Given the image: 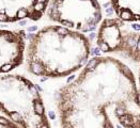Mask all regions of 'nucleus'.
I'll use <instances>...</instances> for the list:
<instances>
[{
  "label": "nucleus",
  "mask_w": 140,
  "mask_h": 128,
  "mask_svg": "<svg viewBox=\"0 0 140 128\" xmlns=\"http://www.w3.org/2000/svg\"><path fill=\"white\" fill-rule=\"evenodd\" d=\"M48 3L49 0H0V23L39 20Z\"/></svg>",
  "instance_id": "nucleus-6"
},
{
  "label": "nucleus",
  "mask_w": 140,
  "mask_h": 128,
  "mask_svg": "<svg viewBox=\"0 0 140 128\" xmlns=\"http://www.w3.org/2000/svg\"><path fill=\"white\" fill-rule=\"evenodd\" d=\"M90 51V41L84 33L51 25L38 30L29 38L24 59L32 75L62 78L84 67Z\"/></svg>",
  "instance_id": "nucleus-2"
},
{
  "label": "nucleus",
  "mask_w": 140,
  "mask_h": 128,
  "mask_svg": "<svg viewBox=\"0 0 140 128\" xmlns=\"http://www.w3.org/2000/svg\"><path fill=\"white\" fill-rule=\"evenodd\" d=\"M138 80H139V84H140V65L138 66Z\"/></svg>",
  "instance_id": "nucleus-9"
},
{
  "label": "nucleus",
  "mask_w": 140,
  "mask_h": 128,
  "mask_svg": "<svg viewBox=\"0 0 140 128\" xmlns=\"http://www.w3.org/2000/svg\"><path fill=\"white\" fill-rule=\"evenodd\" d=\"M110 3L122 22H140V0H110Z\"/></svg>",
  "instance_id": "nucleus-7"
},
{
  "label": "nucleus",
  "mask_w": 140,
  "mask_h": 128,
  "mask_svg": "<svg viewBox=\"0 0 140 128\" xmlns=\"http://www.w3.org/2000/svg\"><path fill=\"white\" fill-rule=\"evenodd\" d=\"M57 109L62 128H140V88L124 62L95 57L58 91Z\"/></svg>",
  "instance_id": "nucleus-1"
},
{
  "label": "nucleus",
  "mask_w": 140,
  "mask_h": 128,
  "mask_svg": "<svg viewBox=\"0 0 140 128\" xmlns=\"http://www.w3.org/2000/svg\"><path fill=\"white\" fill-rule=\"evenodd\" d=\"M26 34L22 30L0 29V74H7L24 62Z\"/></svg>",
  "instance_id": "nucleus-5"
},
{
  "label": "nucleus",
  "mask_w": 140,
  "mask_h": 128,
  "mask_svg": "<svg viewBox=\"0 0 140 128\" xmlns=\"http://www.w3.org/2000/svg\"><path fill=\"white\" fill-rule=\"evenodd\" d=\"M0 128H20V127L14 124L12 121L7 119L6 116L0 115Z\"/></svg>",
  "instance_id": "nucleus-8"
},
{
  "label": "nucleus",
  "mask_w": 140,
  "mask_h": 128,
  "mask_svg": "<svg viewBox=\"0 0 140 128\" xmlns=\"http://www.w3.org/2000/svg\"><path fill=\"white\" fill-rule=\"evenodd\" d=\"M0 115L20 128H51L35 84L17 74H0Z\"/></svg>",
  "instance_id": "nucleus-3"
},
{
  "label": "nucleus",
  "mask_w": 140,
  "mask_h": 128,
  "mask_svg": "<svg viewBox=\"0 0 140 128\" xmlns=\"http://www.w3.org/2000/svg\"><path fill=\"white\" fill-rule=\"evenodd\" d=\"M46 14L51 22L81 33L93 31L103 22L97 0H49Z\"/></svg>",
  "instance_id": "nucleus-4"
}]
</instances>
